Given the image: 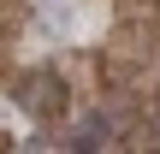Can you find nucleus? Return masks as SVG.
Returning <instances> with one entry per match:
<instances>
[{
  "instance_id": "nucleus-1",
  "label": "nucleus",
  "mask_w": 160,
  "mask_h": 154,
  "mask_svg": "<svg viewBox=\"0 0 160 154\" xmlns=\"http://www.w3.org/2000/svg\"><path fill=\"white\" fill-rule=\"evenodd\" d=\"M24 107H30V113H59V107H65V83L48 77V71H36V77L24 83Z\"/></svg>"
},
{
  "instance_id": "nucleus-2",
  "label": "nucleus",
  "mask_w": 160,
  "mask_h": 154,
  "mask_svg": "<svg viewBox=\"0 0 160 154\" xmlns=\"http://www.w3.org/2000/svg\"><path fill=\"white\" fill-rule=\"evenodd\" d=\"M107 137H113V119H101V113H89L77 131H71V142L65 148H107Z\"/></svg>"
}]
</instances>
